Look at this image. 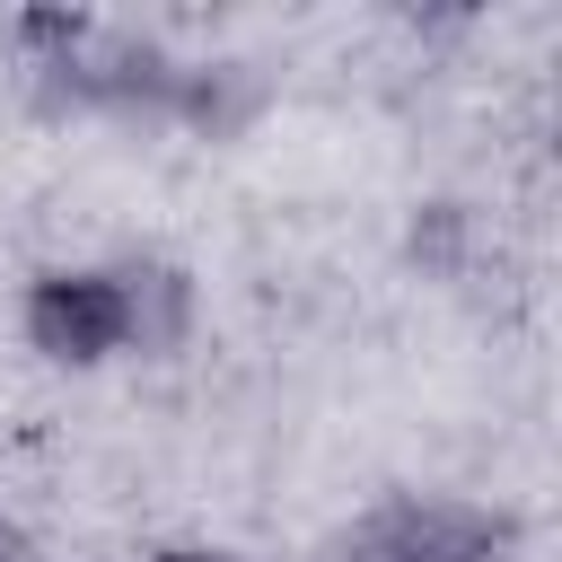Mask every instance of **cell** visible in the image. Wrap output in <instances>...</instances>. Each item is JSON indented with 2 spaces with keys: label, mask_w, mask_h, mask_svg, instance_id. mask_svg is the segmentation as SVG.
<instances>
[{
  "label": "cell",
  "mask_w": 562,
  "mask_h": 562,
  "mask_svg": "<svg viewBox=\"0 0 562 562\" xmlns=\"http://www.w3.org/2000/svg\"><path fill=\"white\" fill-rule=\"evenodd\" d=\"M18 334L44 369H114L132 360V334H123V290H114V263H44L26 290H18Z\"/></svg>",
  "instance_id": "obj_1"
},
{
  "label": "cell",
  "mask_w": 562,
  "mask_h": 562,
  "mask_svg": "<svg viewBox=\"0 0 562 562\" xmlns=\"http://www.w3.org/2000/svg\"><path fill=\"white\" fill-rule=\"evenodd\" d=\"M342 553L351 562H509V518L465 492H395L351 527Z\"/></svg>",
  "instance_id": "obj_2"
},
{
  "label": "cell",
  "mask_w": 562,
  "mask_h": 562,
  "mask_svg": "<svg viewBox=\"0 0 562 562\" xmlns=\"http://www.w3.org/2000/svg\"><path fill=\"white\" fill-rule=\"evenodd\" d=\"M114 290H123V334L132 360H176L202 325V290L176 255H114Z\"/></svg>",
  "instance_id": "obj_3"
},
{
  "label": "cell",
  "mask_w": 562,
  "mask_h": 562,
  "mask_svg": "<svg viewBox=\"0 0 562 562\" xmlns=\"http://www.w3.org/2000/svg\"><path fill=\"white\" fill-rule=\"evenodd\" d=\"M404 263H413L422 281H457V272L474 263V211H465V202H422L413 228H404Z\"/></svg>",
  "instance_id": "obj_4"
},
{
  "label": "cell",
  "mask_w": 562,
  "mask_h": 562,
  "mask_svg": "<svg viewBox=\"0 0 562 562\" xmlns=\"http://www.w3.org/2000/svg\"><path fill=\"white\" fill-rule=\"evenodd\" d=\"M149 562H246V553L237 544H211V536H167Z\"/></svg>",
  "instance_id": "obj_5"
},
{
  "label": "cell",
  "mask_w": 562,
  "mask_h": 562,
  "mask_svg": "<svg viewBox=\"0 0 562 562\" xmlns=\"http://www.w3.org/2000/svg\"><path fill=\"white\" fill-rule=\"evenodd\" d=\"M0 562H44V544H35V527L0 501Z\"/></svg>",
  "instance_id": "obj_6"
}]
</instances>
